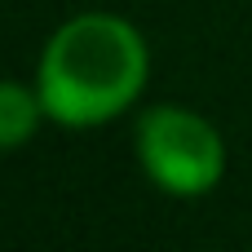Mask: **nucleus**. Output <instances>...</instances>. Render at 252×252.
Masks as SVG:
<instances>
[{
    "label": "nucleus",
    "mask_w": 252,
    "mask_h": 252,
    "mask_svg": "<svg viewBox=\"0 0 252 252\" xmlns=\"http://www.w3.org/2000/svg\"><path fill=\"white\" fill-rule=\"evenodd\" d=\"M31 80L49 124L75 133L102 128L142 102L151 84V44L133 18L80 9L49 31Z\"/></svg>",
    "instance_id": "nucleus-1"
},
{
    "label": "nucleus",
    "mask_w": 252,
    "mask_h": 252,
    "mask_svg": "<svg viewBox=\"0 0 252 252\" xmlns=\"http://www.w3.org/2000/svg\"><path fill=\"white\" fill-rule=\"evenodd\" d=\"M133 155L146 182L168 199H204L226 177L221 128L186 102L146 106L133 124Z\"/></svg>",
    "instance_id": "nucleus-2"
},
{
    "label": "nucleus",
    "mask_w": 252,
    "mask_h": 252,
    "mask_svg": "<svg viewBox=\"0 0 252 252\" xmlns=\"http://www.w3.org/2000/svg\"><path fill=\"white\" fill-rule=\"evenodd\" d=\"M40 124H49V115H44L35 80L27 84V80L0 75V155L22 151L40 133Z\"/></svg>",
    "instance_id": "nucleus-3"
}]
</instances>
